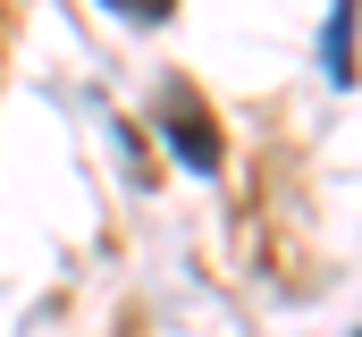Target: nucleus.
<instances>
[{
  "instance_id": "obj_3",
  "label": "nucleus",
  "mask_w": 362,
  "mask_h": 337,
  "mask_svg": "<svg viewBox=\"0 0 362 337\" xmlns=\"http://www.w3.org/2000/svg\"><path fill=\"white\" fill-rule=\"evenodd\" d=\"M110 8H118V17H135V25H160L177 0H110Z\"/></svg>"
},
{
  "instance_id": "obj_4",
  "label": "nucleus",
  "mask_w": 362,
  "mask_h": 337,
  "mask_svg": "<svg viewBox=\"0 0 362 337\" xmlns=\"http://www.w3.org/2000/svg\"><path fill=\"white\" fill-rule=\"evenodd\" d=\"M354 337H362V329H354Z\"/></svg>"
},
{
  "instance_id": "obj_2",
  "label": "nucleus",
  "mask_w": 362,
  "mask_h": 337,
  "mask_svg": "<svg viewBox=\"0 0 362 337\" xmlns=\"http://www.w3.org/2000/svg\"><path fill=\"white\" fill-rule=\"evenodd\" d=\"M320 68H329V84H354V0H337V8H329V42H320Z\"/></svg>"
},
{
  "instance_id": "obj_1",
  "label": "nucleus",
  "mask_w": 362,
  "mask_h": 337,
  "mask_svg": "<svg viewBox=\"0 0 362 337\" xmlns=\"http://www.w3.org/2000/svg\"><path fill=\"white\" fill-rule=\"evenodd\" d=\"M160 144H169L177 168H194V177H219V161H228V135H219V118H211V101H202L194 84H169V93H160Z\"/></svg>"
}]
</instances>
